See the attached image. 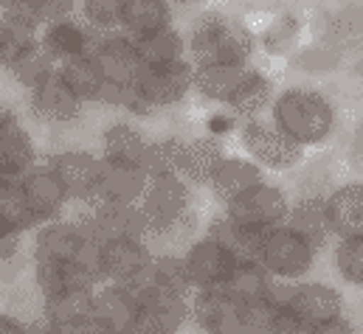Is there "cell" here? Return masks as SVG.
<instances>
[{"mask_svg":"<svg viewBox=\"0 0 363 334\" xmlns=\"http://www.w3.org/2000/svg\"><path fill=\"white\" fill-rule=\"evenodd\" d=\"M271 118L298 146H315L327 141V135L333 132L335 110L321 93L296 87V90H284L273 101Z\"/></svg>","mask_w":363,"mask_h":334,"instance_id":"obj_1","label":"cell"},{"mask_svg":"<svg viewBox=\"0 0 363 334\" xmlns=\"http://www.w3.org/2000/svg\"><path fill=\"white\" fill-rule=\"evenodd\" d=\"M186 48H189L191 65L248 62L251 51H254V40L242 25H237L225 14L208 11L194 23V28L186 40Z\"/></svg>","mask_w":363,"mask_h":334,"instance_id":"obj_2","label":"cell"},{"mask_svg":"<svg viewBox=\"0 0 363 334\" xmlns=\"http://www.w3.org/2000/svg\"><path fill=\"white\" fill-rule=\"evenodd\" d=\"M141 211L150 222V234L155 239L178 236L186 231L191 214V183L178 174H155L147 183V191L141 197Z\"/></svg>","mask_w":363,"mask_h":334,"instance_id":"obj_3","label":"cell"},{"mask_svg":"<svg viewBox=\"0 0 363 334\" xmlns=\"http://www.w3.org/2000/svg\"><path fill=\"white\" fill-rule=\"evenodd\" d=\"M315 255L318 248L310 245L298 231H293L290 225H279L265 234L257 261L279 281H298L313 270Z\"/></svg>","mask_w":363,"mask_h":334,"instance_id":"obj_4","label":"cell"},{"mask_svg":"<svg viewBox=\"0 0 363 334\" xmlns=\"http://www.w3.org/2000/svg\"><path fill=\"white\" fill-rule=\"evenodd\" d=\"M135 90L152 113L175 107L194 90V65H191V59L144 65V71L135 82Z\"/></svg>","mask_w":363,"mask_h":334,"instance_id":"obj_5","label":"cell"},{"mask_svg":"<svg viewBox=\"0 0 363 334\" xmlns=\"http://www.w3.org/2000/svg\"><path fill=\"white\" fill-rule=\"evenodd\" d=\"M242 146L262 168L284 171V168H293L301 163V146L290 135H284L273 124V118L271 121H265L259 115L245 118V124H242Z\"/></svg>","mask_w":363,"mask_h":334,"instance_id":"obj_6","label":"cell"},{"mask_svg":"<svg viewBox=\"0 0 363 334\" xmlns=\"http://www.w3.org/2000/svg\"><path fill=\"white\" fill-rule=\"evenodd\" d=\"M223 211L248 225V228H259V231H271L287 222V214H290V202H287V194L273 185L268 180H262L259 185L248 188L245 194H240L237 200H231L228 205H223Z\"/></svg>","mask_w":363,"mask_h":334,"instance_id":"obj_7","label":"cell"},{"mask_svg":"<svg viewBox=\"0 0 363 334\" xmlns=\"http://www.w3.org/2000/svg\"><path fill=\"white\" fill-rule=\"evenodd\" d=\"M183 261H186V270H189L194 289H217L228 281L240 255L225 242H220L217 236L206 234V236L189 242V248L183 250Z\"/></svg>","mask_w":363,"mask_h":334,"instance_id":"obj_8","label":"cell"},{"mask_svg":"<svg viewBox=\"0 0 363 334\" xmlns=\"http://www.w3.org/2000/svg\"><path fill=\"white\" fill-rule=\"evenodd\" d=\"M191 321L203 334H248L245 332V304L217 289H194L191 292Z\"/></svg>","mask_w":363,"mask_h":334,"instance_id":"obj_9","label":"cell"},{"mask_svg":"<svg viewBox=\"0 0 363 334\" xmlns=\"http://www.w3.org/2000/svg\"><path fill=\"white\" fill-rule=\"evenodd\" d=\"M85 228V234L96 242L135 236L150 239V222L141 211V205H110V202H91L85 214L77 217Z\"/></svg>","mask_w":363,"mask_h":334,"instance_id":"obj_10","label":"cell"},{"mask_svg":"<svg viewBox=\"0 0 363 334\" xmlns=\"http://www.w3.org/2000/svg\"><path fill=\"white\" fill-rule=\"evenodd\" d=\"M91 54L96 57L107 84L133 87L144 71V62L135 51V40L124 31H96Z\"/></svg>","mask_w":363,"mask_h":334,"instance_id":"obj_11","label":"cell"},{"mask_svg":"<svg viewBox=\"0 0 363 334\" xmlns=\"http://www.w3.org/2000/svg\"><path fill=\"white\" fill-rule=\"evenodd\" d=\"M91 236L79 219L60 217L43 222L31 231V258L34 261H77Z\"/></svg>","mask_w":363,"mask_h":334,"instance_id":"obj_12","label":"cell"},{"mask_svg":"<svg viewBox=\"0 0 363 334\" xmlns=\"http://www.w3.org/2000/svg\"><path fill=\"white\" fill-rule=\"evenodd\" d=\"M20 191L40 225L65 217V211L71 205L65 185L60 183L57 171L48 166V161L34 163L26 174H20Z\"/></svg>","mask_w":363,"mask_h":334,"instance_id":"obj_13","label":"cell"},{"mask_svg":"<svg viewBox=\"0 0 363 334\" xmlns=\"http://www.w3.org/2000/svg\"><path fill=\"white\" fill-rule=\"evenodd\" d=\"M284 309L301 323V329H307V326H318V323L341 318L344 315V295H341V289H335L330 284L304 281V284L290 287Z\"/></svg>","mask_w":363,"mask_h":334,"instance_id":"obj_14","label":"cell"},{"mask_svg":"<svg viewBox=\"0 0 363 334\" xmlns=\"http://www.w3.org/2000/svg\"><path fill=\"white\" fill-rule=\"evenodd\" d=\"M191 321V301L167 292H147L138 298V312L130 334H178Z\"/></svg>","mask_w":363,"mask_h":334,"instance_id":"obj_15","label":"cell"},{"mask_svg":"<svg viewBox=\"0 0 363 334\" xmlns=\"http://www.w3.org/2000/svg\"><path fill=\"white\" fill-rule=\"evenodd\" d=\"M99 245H101V272H104V281L110 284L138 281L155 255L147 239H135V236L107 239Z\"/></svg>","mask_w":363,"mask_h":334,"instance_id":"obj_16","label":"cell"},{"mask_svg":"<svg viewBox=\"0 0 363 334\" xmlns=\"http://www.w3.org/2000/svg\"><path fill=\"white\" fill-rule=\"evenodd\" d=\"M48 166L57 171L71 202H91L101 177V155H93L88 149H65L51 155Z\"/></svg>","mask_w":363,"mask_h":334,"instance_id":"obj_17","label":"cell"},{"mask_svg":"<svg viewBox=\"0 0 363 334\" xmlns=\"http://www.w3.org/2000/svg\"><path fill=\"white\" fill-rule=\"evenodd\" d=\"M150 174L138 163H118L101 158V177L96 185L91 202H110V205H138L147 191ZM88 202V205H91Z\"/></svg>","mask_w":363,"mask_h":334,"instance_id":"obj_18","label":"cell"},{"mask_svg":"<svg viewBox=\"0 0 363 334\" xmlns=\"http://www.w3.org/2000/svg\"><path fill=\"white\" fill-rule=\"evenodd\" d=\"M28 98H31V113L45 124H71L82 115V107H85L57 71L37 87H31Z\"/></svg>","mask_w":363,"mask_h":334,"instance_id":"obj_19","label":"cell"},{"mask_svg":"<svg viewBox=\"0 0 363 334\" xmlns=\"http://www.w3.org/2000/svg\"><path fill=\"white\" fill-rule=\"evenodd\" d=\"M138 298L147 295V292H167V295H181V298H191L194 287H191V278H189V270H186V261L178 253H155L147 272L127 284Z\"/></svg>","mask_w":363,"mask_h":334,"instance_id":"obj_20","label":"cell"},{"mask_svg":"<svg viewBox=\"0 0 363 334\" xmlns=\"http://www.w3.org/2000/svg\"><path fill=\"white\" fill-rule=\"evenodd\" d=\"M251 74L248 62H220V65H194V93L206 101L228 107L240 87Z\"/></svg>","mask_w":363,"mask_h":334,"instance_id":"obj_21","label":"cell"},{"mask_svg":"<svg viewBox=\"0 0 363 334\" xmlns=\"http://www.w3.org/2000/svg\"><path fill=\"white\" fill-rule=\"evenodd\" d=\"M93 40H96V31L85 23H77L74 17H62V20H51L43 25L40 31V45L48 51V57L60 65L65 59H74V57H82V54H91Z\"/></svg>","mask_w":363,"mask_h":334,"instance_id":"obj_22","label":"cell"},{"mask_svg":"<svg viewBox=\"0 0 363 334\" xmlns=\"http://www.w3.org/2000/svg\"><path fill=\"white\" fill-rule=\"evenodd\" d=\"M265 180V171L262 166L254 161V158H234V155H225L220 161V166L214 168L211 180H208V191L214 194L217 202L228 205L231 200H237L240 194H245L248 188L259 185Z\"/></svg>","mask_w":363,"mask_h":334,"instance_id":"obj_23","label":"cell"},{"mask_svg":"<svg viewBox=\"0 0 363 334\" xmlns=\"http://www.w3.org/2000/svg\"><path fill=\"white\" fill-rule=\"evenodd\" d=\"M138 312V295L127 284H99L93 292V318L113 332H130Z\"/></svg>","mask_w":363,"mask_h":334,"instance_id":"obj_24","label":"cell"},{"mask_svg":"<svg viewBox=\"0 0 363 334\" xmlns=\"http://www.w3.org/2000/svg\"><path fill=\"white\" fill-rule=\"evenodd\" d=\"M37 161V144L31 132L20 124V118H9L0 124V177H20Z\"/></svg>","mask_w":363,"mask_h":334,"instance_id":"obj_25","label":"cell"},{"mask_svg":"<svg viewBox=\"0 0 363 334\" xmlns=\"http://www.w3.org/2000/svg\"><path fill=\"white\" fill-rule=\"evenodd\" d=\"M324 202L335 239L363 236V183L338 185L324 197Z\"/></svg>","mask_w":363,"mask_h":334,"instance_id":"obj_26","label":"cell"},{"mask_svg":"<svg viewBox=\"0 0 363 334\" xmlns=\"http://www.w3.org/2000/svg\"><path fill=\"white\" fill-rule=\"evenodd\" d=\"M34 284L40 298H57L74 289L99 287L77 261H34Z\"/></svg>","mask_w":363,"mask_h":334,"instance_id":"obj_27","label":"cell"},{"mask_svg":"<svg viewBox=\"0 0 363 334\" xmlns=\"http://www.w3.org/2000/svg\"><path fill=\"white\" fill-rule=\"evenodd\" d=\"M293 231H298L310 245H315L318 250L327 248V242L335 236L333 234V225H330V217H327V202L321 197H301L290 205V214H287V222Z\"/></svg>","mask_w":363,"mask_h":334,"instance_id":"obj_28","label":"cell"},{"mask_svg":"<svg viewBox=\"0 0 363 334\" xmlns=\"http://www.w3.org/2000/svg\"><path fill=\"white\" fill-rule=\"evenodd\" d=\"M150 146V138L130 121H113L101 132V158L118 161V163H138L144 166V152Z\"/></svg>","mask_w":363,"mask_h":334,"instance_id":"obj_29","label":"cell"},{"mask_svg":"<svg viewBox=\"0 0 363 334\" xmlns=\"http://www.w3.org/2000/svg\"><path fill=\"white\" fill-rule=\"evenodd\" d=\"M57 74L62 76V82L74 90V96L82 101V104H99L101 93H104V74L96 62L93 54H82V57H74V59H65L57 65Z\"/></svg>","mask_w":363,"mask_h":334,"instance_id":"obj_30","label":"cell"},{"mask_svg":"<svg viewBox=\"0 0 363 334\" xmlns=\"http://www.w3.org/2000/svg\"><path fill=\"white\" fill-rule=\"evenodd\" d=\"M225 158L223 146L217 138H191L183 144V161L181 174L191 185H208L214 168L220 166V161Z\"/></svg>","mask_w":363,"mask_h":334,"instance_id":"obj_31","label":"cell"},{"mask_svg":"<svg viewBox=\"0 0 363 334\" xmlns=\"http://www.w3.org/2000/svg\"><path fill=\"white\" fill-rule=\"evenodd\" d=\"M135 40V51L141 57L144 65H164V62H178V59H189V48L186 40L175 25L133 37Z\"/></svg>","mask_w":363,"mask_h":334,"instance_id":"obj_32","label":"cell"},{"mask_svg":"<svg viewBox=\"0 0 363 334\" xmlns=\"http://www.w3.org/2000/svg\"><path fill=\"white\" fill-rule=\"evenodd\" d=\"M172 25L169 0H127L121 14V31L130 37H141L158 28Z\"/></svg>","mask_w":363,"mask_h":334,"instance_id":"obj_33","label":"cell"},{"mask_svg":"<svg viewBox=\"0 0 363 334\" xmlns=\"http://www.w3.org/2000/svg\"><path fill=\"white\" fill-rule=\"evenodd\" d=\"M206 234H211V236H217L220 242H225L240 258H257V255H259V248H262V239H265L268 231L248 228V225L231 219V217L223 211V214H217V217L208 222V231H206Z\"/></svg>","mask_w":363,"mask_h":334,"instance_id":"obj_34","label":"cell"},{"mask_svg":"<svg viewBox=\"0 0 363 334\" xmlns=\"http://www.w3.org/2000/svg\"><path fill=\"white\" fill-rule=\"evenodd\" d=\"M273 284V275L257 261V258H240L234 272L228 275V281L223 284L225 292H231L240 301H251V298H262L268 295Z\"/></svg>","mask_w":363,"mask_h":334,"instance_id":"obj_35","label":"cell"},{"mask_svg":"<svg viewBox=\"0 0 363 334\" xmlns=\"http://www.w3.org/2000/svg\"><path fill=\"white\" fill-rule=\"evenodd\" d=\"M93 292L96 289H74L57 298H43V321L48 326H68L93 312Z\"/></svg>","mask_w":363,"mask_h":334,"instance_id":"obj_36","label":"cell"},{"mask_svg":"<svg viewBox=\"0 0 363 334\" xmlns=\"http://www.w3.org/2000/svg\"><path fill=\"white\" fill-rule=\"evenodd\" d=\"M0 214L20 234H31L40 225L20 191V177H0Z\"/></svg>","mask_w":363,"mask_h":334,"instance_id":"obj_37","label":"cell"},{"mask_svg":"<svg viewBox=\"0 0 363 334\" xmlns=\"http://www.w3.org/2000/svg\"><path fill=\"white\" fill-rule=\"evenodd\" d=\"M37 42H40V34L14 25L0 14V68L11 71Z\"/></svg>","mask_w":363,"mask_h":334,"instance_id":"obj_38","label":"cell"},{"mask_svg":"<svg viewBox=\"0 0 363 334\" xmlns=\"http://www.w3.org/2000/svg\"><path fill=\"white\" fill-rule=\"evenodd\" d=\"M268 104H271V82H268L265 74H259V71L251 68L248 79L240 87L237 98L228 104V110H234L240 118H254V115H259Z\"/></svg>","mask_w":363,"mask_h":334,"instance_id":"obj_39","label":"cell"},{"mask_svg":"<svg viewBox=\"0 0 363 334\" xmlns=\"http://www.w3.org/2000/svg\"><path fill=\"white\" fill-rule=\"evenodd\" d=\"M183 138H161V141H150L147 152H144V168L150 177L155 174H169L178 171L181 174V161H183Z\"/></svg>","mask_w":363,"mask_h":334,"instance_id":"obj_40","label":"cell"},{"mask_svg":"<svg viewBox=\"0 0 363 334\" xmlns=\"http://www.w3.org/2000/svg\"><path fill=\"white\" fill-rule=\"evenodd\" d=\"M57 71V62L48 57V51L37 42L9 74L14 76V82L17 84H23L26 90H31V87H37V84L43 82V79H48L51 74Z\"/></svg>","mask_w":363,"mask_h":334,"instance_id":"obj_41","label":"cell"},{"mask_svg":"<svg viewBox=\"0 0 363 334\" xmlns=\"http://www.w3.org/2000/svg\"><path fill=\"white\" fill-rule=\"evenodd\" d=\"M245 304V332L248 334H273L279 329L281 318H284V306L276 304L273 298H251L242 301Z\"/></svg>","mask_w":363,"mask_h":334,"instance_id":"obj_42","label":"cell"},{"mask_svg":"<svg viewBox=\"0 0 363 334\" xmlns=\"http://www.w3.org/2000/svg\"><path fill=\"white\" fill-rule=\"evenodd\" d=\"M335 270L347 284L363 287V236H344L335 245Z\"/></svg>","mask_w":363,"mask_h":334,"instance_id":"obj_43","label":"cell"},{"mask_svg":"<svg viewBox=\"0 0 363 334\" xmlns=\"http://www.w3.org/2000/svg\"><path fill=\"white\" fill-rule=\"evenodd\" d=\"M127 0H82V17L93 31H121Z\"/></svg>","mask_w":363,"mask_h":334,"instance_id":"obj_44","label":"cell"},{"mask_svg":"<svg viewBox=\"0 0 363 334\" xmlns=\"http://www.w3.org/2000/svg\"><path fill=\"white\" fill-rule=\"evenodd\" d=\"M26 234H20L17 228H11L6 222V217L0 214V261H11L17 250H20V242H23Z\"/></svg>","mask_w":363,"mask_h":334,"instance_id":"obj_45","label":"cell"},{"mask_svg":"<svg viewBox=\"0 0 363 334\" xmlns=\"http://www.w3.org/2000/svg\"><path fill=\"white\" fill-rule=\"evenodd\" d=\"M237 113L231 110L228 113V107H223V110H217V113H211L208 115V121H206V127H208V135L211 138H220V135H228L234 127H237Z\"/></svg>","mask_w":363,"mask_h":334,"instance_id":"obj_46","label":"cell"},{"mask_svg":"<svg viewBox=\"0 0 363 334\" xmlns=\"http://www.w3.org/2000/svg\"><path fill=\"white\" fill-rule=\"evenodd\" d=\"M77 3H82V0H37V6H40V11H43L45 23L71 17L74 8H77Z\"/></svg>","mask_w":363,"mask_h":334,"instance_id":"obj_47","label":"cell"},{"mask_svg":"<svg viewBox=\"0 0 363 334\" xmlns=\"http://www.w3.org/2000/svg\"><path fill=\"white\" fill-rule=\"evenodd\" d=\"M301 334H355V329H352V323L341 315V318H335V321H327V323H318V326H307V329H301Z\"/></svg>","mask_w":363,"mask_h":334,"instance_id":"obj_48","label":"cell"},{"mask_svg":"<svg viewBox=\"0 0 363 334\" xmlns=\"http://www.w3.org/2000/svg\"><path fill=\"white\" fill-rule=\"evenodd\" d=\"M0 334H34V326H28L26 321L9 312H0Z\"/></svg>","mask_w":363,"mask_h":334,"instance_id":"obj_49","label":"cell"},{"mask_svg":"<svg viewBox=\"0 0 363 334\" xmlns=\"http://www.w3.org/2000/svg\"><path fill=\"white\" fill-rule=\"evenodd\" d=\"M9 118H14V113H11V110H9V107L0 101V124H3V121H9Z\"/></svg>","mask_w":363,"mask_h":334,"instance_id":"obj_50","label":"cell"},{"mask_svg":"<svg viewBox=\"0 0 363 334\" xmlns=\"http://www.w3.org/2000/svg\"><path fill=\"white\" fill-rule=\"evenodd\" d=\"M37 332L40 334H60V332H54L51 326H45V323H40V326H37Z\"/></svg>","mask_w":363,"mask_h":334,"instance_id":"obj_51","label":"cell"},{"mask_svg":"<svg viewBox=\"0 0 363 334\" xmlns=\"http://www.w3.org/2000/svg\"><path fill=\"white\" fill-rule=\"evenodd\" d=\"M14 3H23V0H0V8H6V6H14Z\"/></svg>","mask_w":363,"mask_h":334,"instance_id":"obj_52","label":"cell"},{"mask_svg":"<svg viewBox=\"0 0 363 334\" xmlns=\"http://www.w3.org/2000/svg\"><path fill=\"white\" fill-rule=\"evenodd\" d=\"M273 334H301V332H273Z\"/></svg>","mask_w":363,"mask_h":334,"instance_id":"obj_53","label":"cell"},{"mask_svg":"<svg viewBox=\"0 0 363 334\" xmlns=\"http://www.w3.org/2000/svg\"><path fill=\"white\" fill-rule=\"evenodd\" d=\"M178 3H197V0H178Z\"/></svg>","mask_w":363,"mask_h":334,"instance_id":"obj_54","label":"cell"},{"mask_svg":"<svg viewBox=\"0 0 363 334\" xmlns=\"http://www.w3.org/2000/svg\"><path fill=\"white\" fill-rule=\"evenodd\" d=\"M34 334H40V332H37V326H34Z\"/></svg>","mask_w":363,"mask_h":334,"instance_id":"obj_55","label":"cell"}]
</instances>
